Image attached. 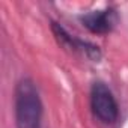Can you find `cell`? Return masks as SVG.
Returning <instances> with one entry per match:
<instances>
[{
    "mask_svg": "<svg viewBox=\"0 0 128 128\" xmlns=\"http://www.w3.org/2000/svg\"><path fill=\"white\" fill-rule=\"evenodd\" d=\"M14 113L17 128H41L44 106L39 90L30 77L17 82L14 90Z\"/></svg>",
    "mask_w": 128,
    "mask_h": 128,
    "instance_id": "obj_1",
    "label": "cell"
},
{
    "mask_svg": "<svg viewBox=\"0 0 128 128\" xmlns=\"http://www.w3.org/2000/svg\"><path fill=\"white\" fill-rule=\"evenodd\" d=\"M90 110L94 116L106 125H113L119 118L118 101L112 89L102 82H96L90 88Z\"/></svg>",
    "mask_w": 128,
    "mask_h": 128,
    "instance_id": "obj_2",
    "label": "cell"
},
{
    "mask_svg": "<svg viewBox=\"0 0 128 128\" xmlns=\"http://www.w3.org/2000/svg\"><path fill=\"white\" fill-rule=\"evenodd\" d=\"M51 30H53L54 38L57 39V42L62 47H65L66 50H70L71 53H80L84 57L90 59L92 62H98L101 59V50H100L98 45H95L89 41H83L80 38H76L65 27H62L59 23L53 21L51 23Z\"/></svg>",
    "mask_w": 128,
    "mask_h": 128,
    "instance_id": "obj_3",
    "label": "cell"
},
{
    "mask_svg": "<svg viewBox=\"0 0 128 128\" xmlns=\"http://www.w3.org/2000/svg\"><path fill=\"white\" fill-rule=\"evenodd\" d=\"M78 18L80 23L95 35H107L119 23V14L113 6L89 11L86 14H82Z\"/></svg>",
    "mask_w": 128,
    "mask_h": 128,
    "instance_id": "obj_4",
    "label": "cell"
}]
</instances>
